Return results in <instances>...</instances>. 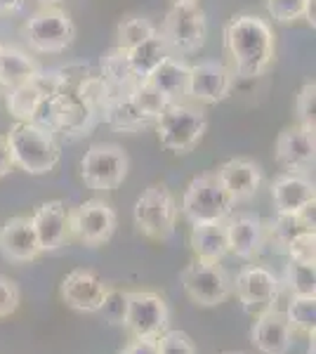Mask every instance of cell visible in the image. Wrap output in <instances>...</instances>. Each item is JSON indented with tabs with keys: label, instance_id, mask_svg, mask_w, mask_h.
Returning a JSON list of instances; mask_svg holds the SVG:
<instances>
[{
	"label": "cell",
	"instance_id": "18",
	"mask_svg": "<svg viewBox=\"0 0 316 354\" xmlns=\"http://www.w3.org/2000/svg\"><path fill=\"white\" fill-rule=\"evenodd\" d=\"M217 180L222 182V187L227 189V194L232 196L234 203L241 201H250L262 187V168L250 158H229L227 163H222L217 168Z\"/></svg>",
	"mask_w": 316,
	"mask_h": 354
},
{
	"label": "cell",
	"instance_id": "16",
	"mask_svg": "<svg viewBox=\"0 0 316 354\" xmlns=\"http://www.w3.org/2000/svg\"><path fill=\"white\" fill-rule=\"evenodd\" d=\"M292 326L286 312L269 307L255 317L250 328V340L262 354H288L292 347Z\"/></svg>",
	"mask_w": 316,
	"mask_h": 354
},
{
	"label": "cell",
	"instance_id": "27",
	"mask_svg": "<svg viewBox=\"0 0 316 354\" xmlns=\"http://www.w3.org/2000/svg\"><path fill=\"white\" fill-rule=\"evenodd\" d=\"M102 121L111 125L113 130H120V133H140V130L154 125V121H149L145 113L132 104L130 97H118V100L109 102Z\"/></svg>",
	"mask_w": 316,
	"mask_h": 354
},
{
	"label": "cell",
	"instance_id": "11",
	"mask_svg": "<svg viewBox=\"0 0 316 354\" xmlns=\"http://www.w3.org/2000/svg\"><path fill=\"white\" fill-rule=\"evenodd\" d=\"M116 210L102 198H88L68 210V232L90 248L104 245L116 232Z\"/></svg>",
	"mask_w": 316,
	"mask_h": 354
},
{
	"label": "cell",
	"instance_id": "4",
	"mask_svg": "<svg viewBox=\"0 0 316 354\" xmlns=\"http://www.w3.org/2000/svg\"><path fill=\"white\" fill-rule=\"evenodd\" d=\"M180 205L165 185H151L140 194L132 210L135 227L154 241H170L175 236Z\"/></svg>",
	"mask_w": 316,
	"mask_h": 354
},
{
	"label": "cell",
	"instance_id": "6",
	"mask_svg": "<svg viewBox=\"0 0 316 354\" xmlns=\"http://www.w3.org/2000/svg\"><path fill=\"white\" fill-rule=\"evenodd\" d=\"M130 156L116 142H97L80 158V177L95 192H113L125 182Z\"/></svg>",
	"mask_w": 316,
	"mask_h": 354
},
{
	"label": "cell",
	"instance_id": "32",
	"mask_svg": "<svg viewBox=\"0 0 316 354\" xmlns=\"http://www.w3.org/2000/svg\"><path fill=\"white\" fill-rule=\"evenodd\" d=\"M130 100H132V104H135L137 109H140L149 118V121H154V123H156V118L163 113L165 106L170 104V102L165 100V97L160 95L149 81L137 83L135 88H132V93H130Z\"/></svg>",
	"mask_w": 316,
	"mask_h": 354
},
{
	"label": "cell",
	"instance_id": "2",
	"mask_svg": "<svg viewBox=\"0 0 316 354\" xmlns=\"http://www.w3.org/2000/svg\"><path fill=\"white\" fill-rule=\"evenodd\" d=\"M5 137L12 153V163L28 175H48L59 163L62 147L55 133L36 123H15Z\"/></svg>",
	"mask_w": 316,
	"mask_h": 354
},
{
	"label": "cell",
	"instance_id": "17",
	"mask_svg": "<svg viewBox=\"0 0 316 354\" xmlns=\"http://www.w3.org/2000/svg\"><path fill=\"white\" fill-rule=\"evenodd\" d=\"M0 253H3L5 260L15 262V265L31 262L43 253L31 218L17 215V218H10L0 227Z\"/></svg>",
	"mask_w": 316,
	"mask_h": 354
},
{
	"label": "cell",
	"instance_id": "45",
	"mask_svg": "<svg viewBox=\"0 0 316 354\" xmlns=\"http://www.w3.org/2000/svg\"><path fill=\"white\" fill-rule=\"evenodd\" d=\"M36 3H40V5H43V8H45V5H57V3H59V0H36Z\"/></svg>",
	"mask_w": 316,
	"mask_h": 354
},
{
	"label": "cell",
	"instance_id": "48",
	"mask_svg": "<svg viewBox=\"0 0 316 354\" xmlns=\"http://www.w3.org/2000/svg\"><path fill=\"white\" fill-rule=\"evenodd\" d=\"M0 50H3V45H0Z\"/></svg>",
	"mask_w": 316,
	"mask_h": 354
},
{
	"label": "cell",
	"instance_id": "47",
	"mask_svg": "<svg viewBox=\"0 0 316 354\" xmlns=\"http://www.w3.org/2000/svg\"><path fill=\"white\" fill-rule=\"evenodd\" d=\"M224 354H239V352H224Z\"/></svg>",
	"mask_w": 316,
	"mask_h": 354
},
{
	"label": "cell",
	"instance_id": "31",
	"mask_svg": "<svg viewBox=\"0 0 316 354\" xmlns=\"http://www.w3.org/2000/svg\"><path fill=\"white\" fill-rule=\"evenodd\" d=\"M158 31V26L151 19L142 15H132L125 17L116 28V45L123 50H132L135 45H140L142 41H147L149 36Z\"/></svg>",
	"mask_w": 316,
	"mask_h": 354
},
{
	"label": "cell",
	"instance_id": "24",
	"mask_svg": "<svg viewBox=\"0 0 316 354\" xmlns=\"http://www.w3.org/2000/svg\"><path fill=\"white\" fill-rule=\"evenodd\" d=\"M192 250L198 260L220 262L229 253L227 239V218L217 222H203V225H192Z\"/></svg>",
	"mask_w": 316,
	"mask_h": 354
},
{
	"label": "cell",
	"instance_id": "34",
	"mask_svg": "<svg viewBox=\"0 0 316 354\" xmlns=\"http://www.w3.org/2000/svg\"><path fill=\"white\" fill-rule=\"evenodd\" d=\"M286 253H288V258L292 262H297V265L314 267L316 265V234L314 232L297 234V236L288 243Z\"/></svg>",
	"mask_w": 316,
	"mask_h": 354
},
{
	"label": "cell",
	"instance_id": "39",
	"mask_svg": "<svg viewBox=\"0 0 316 354\" xmlns=\"http://www.w3.org/2000/svg\"><path fill=\"white\" fill-rule=\"evenodd\" d=\"M100 312L106 317V322L118 324L120 326V324H123V317H125V293H120L116 288H109L106 300Z\"/></svg>",
	"mask_w": 316,
	"mask_h": 354
},
{
	"label": "cell",
	"instance_id": "28",
	"mask_svg": "<svg viewBox=\"0 0 316 354\" xmlns=\"http://www.w3.org/2000/svg\"><path fill=\"white\" fill-rule=\"evenodd\" d=\"M302 232H314V230H309L304 225L300 213H277V218L264 222V241H269L281 253H286L288 243Z\"/></svg>",
	"mask_w": 316,
	"mask_h": 354
},
{
	"label": "cell",
	"instance_id": "38",
	"mask_svg": "<svg viewBox=\"0 0 316 354\" xmlns=\"http://www.w3.org/2000/svg\"><path fill=\"white\" fill-rule=\"evenodd\" d=\"M19 300H21V293H19L17 281L5 277V274H0V319L15 314L17 307H19Z\"/></svg>",
	"mask_w": 316,
	"mask_h": 354
},
{
	"label": "cell",
	"instance_id": "5",
	"mask_svg": "<svg viewBox=\"0 0 316 354\" xmlns=\"http://www.w3.org/2000/svg\"><path fill=\"white\" fill-rule=\"evenodd\" d=\"M158 33L168 43L170 53H198L208 36V19H205L203 8L198 3H172Z\"/></svg>",
	"mask_w": 316,
	"mask_h": 354
},
{
	"label": "cell",
	"instance_id": "44",
	"mask_svg": "<svg viewBox=\"0 0 316 354\" xmlns=\"http://www.w3.org/2000/svg\"><path fill=\"white\" fill-rule=\"evenodd\" d=\"M314 347H316V340H314V335H309V347H307V354H314Z\"/></svg>",
	"mask_w": 316,
	"mask_h": 354
},
{
	"label": "cell",
	"instance_id": "26",
	"mask_svg": "<svg viewBox=\"0 0 316 354\" xmlns=\"http://www.w3.org/2000/svg\"><path fill=\"white\" fill-rule=\"evenodd\" d=\"M170 48L168 43L163 41V36L156 31L154 36H149L147 41H142L140 45H135L132 50H128V59H130V66L135 71V76L140 81L149 78V73L156 68L165 57H170Z\"/></svg>",
	"mask_w": 316,
	"mask_h": 354
},
{
	"label": "cell",
	"instance_id": "21",
	"mask_svg": "<svg viewBox=\"0 0 316 354\" xmlns=\"http://www.w3.org/2000/svg\"><path fill=\"white\" fill-rule=\"evenodd\" d=\"M272 201L277 213H300L304 205L316 201L314 182L300 173H284L272 185Z\"/></svg>",
	"mask_w": 316,
	"mask_h": 354
},
{
	"label": "cell",
	"instance_id": "9",
	"mask_svg": "<svg viewBox=\"0 0 316 354\" xmlns=\"http://www.w3.org/2000/svg\"><path fill=\"white\" fill-rule=\"evenodd\" d=\"M132 338H158L170 326V305L156 290H128L120 324Z\"/></svg>",
	"mask_w": 316,
	"mask_h": 354
},
{
	"label": "cell",
	"instance_id": "3",
	"mask_svg": "<svg viewBox=\"0 0 316 354\" xmlns=\"http://www.w3.org/2000/svg\"><path fill=\"white\" fill-rule=\"evenodd\" d=\"M156 135L160 147L175 153H189L203 140L208 130V116L185 102H172L156 118Z\"/></svg>",
	"mask_w": 316,
	"mask_h": 354
},
{
	"label": "cell",
	"instance_id": "20",
	"mask_svg": "<svg viewBox=\"0 0 316 354\" xmlns=\"http://www.w3.org/2000/svg\"><path fill=\"white\" fill-rule=\"evenodd\" d=\"M229 253L241 260L255 258L264 245V222L255 213H236L227 218Z\"/></svg>",
	"mask_w": 316,
	"mask_h": 354
},
{
	"label": "cell",
	"instance_id": "30",
	"mask_svg": "<svg viewBox=\"0 0 316 354\" xmlns=\"http://www.w3.org/2000/svg\"><path fill=\"white\" fill-rule=\"evenodd\" d=\"M292 330L304 335L316 333V295H292L286 307Z\"/></svg>",
	"mask_w": 316,
	"mask_h": 354
},
{
	"label": "cell",
	"instance_id": "37",
	"mask_svg": "<svg viewBox=\"0 0 316 354\" xmlns=\"http://www.w3.org/2000/svg\"><path fill=\"white\" fill-rule=\"evenodd\" d=\"M267 12L279 24H290L295 19H302L304 0H267Z\"/></svg>",
	"mask_w": 316,
	"mask_h": 354
},
{
	"label": "cell",
	"instance_id": "19",
	"mask_svg": "<svg viewBox=\"0 0 316 354\" xmlns=\"http://www.w3.org/2000/svg\"><path fill=\"white\" fill-rule=\"evenodd\" d=\"M31 222L43 253L62 248L68 241V236H71V232H68V208L59 198L40 203L36 213L31 215Z\"/></svg>",
	"mask_w": 316,
	"mask_h": 354
},
{
	"label": "cell",
	"instance_id": "41",
	"mask_svg": "<svg viewBox=\"0 0 316 354\" xmlns=\"http://www.w3.org/2000/svg\"><path fill=\"white\" fill-rule=\"evenodd\" d=\"M15 168L12 163V153H10V147H8V137L0 135V180L5 175H10V170Z\"/></svg>",
	"mask_w": 316,
	"mask_h": 354
},
{
	"label": "cell",
	"instance_id": "42",
	"mask_svg": "<svg viewBox=\"0 0 316 354\" xmlns=\"http://www.w3.org/2000/svg\"><path fill=\"white\" fill-rule=\"evenodd\" d=\"M24 8V0H0V17L3 15H15Z\"/></svg>",
	"mask_w": 316,
	"mask_h": 354
},
{
	"label": "cell",
	"instance_id": "40",
	"mask_svg": "<svg viewBox=\"0 0 316 354\" xmlns=\"http://www.w3.org/2000/svg\"><path fill=\"white\" fill-rule=\"evenodd\" d=\"M118 354H158L156 338H132Z\"/></svg>",
	"mask_w": 316,
	"mask_h": 354
},
{
	"label": "cell",
	"instance_id": "46",
	"mask_svg": "<svg viewBox=\"0 0 316 354\" xmlns=\"http://www.w3.org/2000/svg\"><path fill=\"white\" fill-rule=\"evenodd\" d=\"M172 3H198V0H172Z\"/></svg>",
	"mask_w": 316,
	"mask_h": 354
},
{
	"label": "cell",
	"instance_id": "8",
	"mask_svg": "<svg viewBox=\"0 0 316 354\" xmlns=\"http://www.w3.org/2000/svg\"><path fill=\"white\" fill-rule=\"evenodd\" d=\"M234 201L217 180L215 173L198 175L189 182L185 196H182V215L192 225L217 222L232 215Z\"/></svg>",
	"mask_w": 316,
	"mask_h": 354
},
{
	"label": "cell",
	"instance_id": "29",
	"mask_svg": "<svg viewBox=\"0 0 316 354\" xmlns=\"http://www.w3.org/2000/svg\"><path fill=\"white\" fill-rule=\"evenodd\" d=\"M40 100V90L33 85L31 81L15 85V88H8V95H5V106H8L10 116L15 118L17 123H28L36 113Z\"/></svg>",
	"mask_w": 316,
	"mask_h": 354
},
{
	"label": "cell",
	"instance_id": "25",
	"mask_svg": "<svg viewBox=\"0 0 316 354\" xmlns=\"http://www.w3.org/2000/svg\"><path fill=\"white\" fill-rule=\"evenodd\" d=\"M38 64L19 48L3 45L0 50V85L15 88V85L28 83L38 73Z\"/></svg>",
	"mask_w": 316,
	"mask_h": 354
},
{
	"label": "cell",
	"instance_id": "14",
	"mask_svg": "<svg viewBox=\"0 0 316 354\" xmlns=\"http://www.w3.org/2000/svg\"><path fill=\"white\" fill-rule=\"evenodd\" d=\"M274 156L286 173L304 175L307 170H312L316 156L314 130H307L302 125L284 128L277 137V145H274Z\"/></svg>",
	"mask_w": 316,
	"mask_h": 354
},
{
	"label": "cell",
	"instance_id": "1",
	"mask_svg": "<svg viewBox=\"0 0 316 354\" xmlns=\"http://www.w3.org/2000/svg\"><path fill=\"white\" fill-rule=\"evenodd\" d=\"M224 53L234 78H257L277 57L272 24L257 15H234L224 26Z\"/></svg>",
	"mask_w": 316,
	"mask_h": 354
},
{
	"label": "cell",
	"instance_id": "13",
	"mask_svg": "<svg viewBox=\"0 0 316 354\" xmlns=\"http://www.w3.org/2000/svg\"><path fill=\"white\" fill-rule=\"evenodd\" d=\"M234 288H236V295H239L241 305H243V310L248 314H255V317L277 305L279 293H281L279 279L269 270L257 267V265L243 267V270L239 272Z\"/></svg>",
	"mask_w": 316,
	"mask_h": 354
},
{
	"label": "cell",
	"instance_id": "33",
	"mask_svg": "<svg viewBox=\"0 0 316 354\" xmlns=\"http://www.w3.org/2000/svg\"><path fill=\"white\" fill-rule=\"evenodd\" d=\"M295 113H297V125L307 130L316 128V85L314 81H307L297 93L295 100Z\"/></svg>",
	"mask_w": 316,
	"mask_h": 354
},
{
	"label": "cell",
	"instance_id": "10",
	"mask_svg": "<svg viewBox=\"0 0 316 354\" xmlns=\"http://www.w3.org/2000/svg\"><path fill=\"white\" fill-rule=\"evenodd\" d=\"M182 286L187 298L198 307H217L232 295L234 283L220 262L194 260L182 270Z\"/></svg>",
	"mask_w": 316,
	"mask_h": 354
},
{
	"label": "cell",
	"instance_id": "15",
	"mask_svg": "<svg viewBox=\"0 0 316 354\" xmlns=\"http://www.w3.org/2000/svg\"><path fill=\"white\" fill-rule=\"evenodd\" d=\"M234 73L222 62L205 59L189 68V97L203 102V104H217L232 95Z\"/></svg>",
	"mask_w": 316,
	"mask_h": 354
},
{
	"label": "cell",
	"instance_id": "43",
	"mask_svg": "<svg viewBox=\"0 0 316 354\" xmlns=\"http://www.w3.org/2000/svg\"><path fill=\"white\" fill-rule=\"evenodd\" d=\"M302 19L307 21L309 26H316V0H304V12H302Z\"/></svg>",
	"mask_w": 316,
	"mask_h": 354
},
{
	"label": "cell",
	"instance_id": "22",
	"mask_svg": "<svg viewBox=\"0 0 316 354\" xmlns=\"http://www.w3.org/2000/svg\"><path fill=\"white\" fill-rule=\"evenodd\" d=\"M100 76H102V81L106 83L109 102L118 100V97H130L132 88L140 83V78L135 76V71H132V66H130L128 50L118 48V45L102 55ZM102 116H104V113H102Z\"/></svg>",
	"mask_w": 316,
	"mask_h": 354
},
{
	"label": "cell",
	"instance_id": "35",
	"mask_svg": "<svg viewBox=\"0 0 316 354\" xmlns=\"http://www.w3.org/2000/svg\"><path fill=\"white\" fill-rule=\"evenodd\" d=\"M316 277L314 267L297 265L290 260L288 265V286L292 288V295H316Z\"/></svg>",
	"mask_w": 316,
	"mask_h": 354
},
{
	"label": "cell",
	"instance_id": "23",
	"mask_svg": "<svg viewBox=\"0 0 316 354\" xmlns=\"http://www.w3.org/2000/svg\"><path fill=\"white\" fill-rule=\"evenodd\" d=\"M189 68L192 66L185 59L170 55L149 73V78H145V81L151 83L172 104V102H182L185 97H189Z\"/></svg>",
	"mask_w": 316,
	"mask_h": 354
},
{
	"label": "cell",
	"instance_id": "36",
	"mask_svg": "<svg viewBox=\"0 0 316 354\" xmlns=\"http://www.w3.org/2000/svg\"><path fill=\"white\" fill-rule=\"evenodd\" d=\"M156 342L158 354H196V345L185 330H163Z\"/></svg>",
	"mask_w": 316,
	"mask_h": 354
},
{
	"label": "cell",
	"instance_id": "12",
	"mask_svg": "<svg viewBox=\"0 0 316 354\" xmlns=\"http://www.w3.org/2000/svg\"><path fill=\"white\" fill-rule=\"evenodd\" d=\"M109 293V286L100 274L93 270H73L64 277L59 286V298L62 302L73 312H88L97 314L102 310Z\"/></svg>",
	"mask_w": 316,
	"mask_h": 354
},
{
	"label": "cell",
	"instance_id": "7",
	"mask_svg": "<svg viewBox=\"0 0 316 354\" xmlns=\"http://www.w3.org/2000/svg\"><path fill=\"white\" fill-rule=\"evenodd\" d=\"M21 36L28 43V48L36 53L57 55L71 48V43L76 41V24L64 10L45 5L43 10L28 17L21 28Z\"/></svg>",
	"mask_w": 316,
	"mask_h": 354
}]
</instances>
